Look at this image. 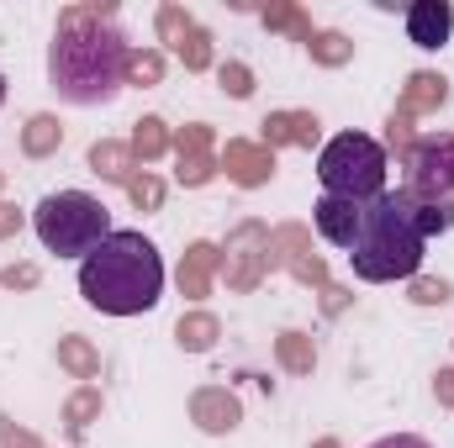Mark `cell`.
I'll return each mask as SVG.
<instances>
[{
	"instance_id": "cell-1",
	"label": "cell",
	"mask_w": 454,
	"mask_h": 448,
	"mask_svg": "<svg viewBox=\"0 0 454 448\" xmlns=\"http://www.w3.org/2000/svg\"><path fill=\"white\" fill-rule=\"evenodd\" d=\"M80 296L106 317L153 312L164 296V259L143 232H112L80 264Z\"/></svg>"
},
{
	"instance_id": "cell-2",
	"label": "cell",
	"mask_w": 454,
	"mask_h": 448,
	"mask_svg": "<svg viewBox=\"0 0 454 448\" xmlns=\"http://www.w3.org/2000/svg\"><path fill=\"white\" fill-rule=\"evenodd\" d=\"M48 74H53V90L74 106H101L112 101L121 74H127V42L116 27H101L90 16H74L53 53H48Z\"/></svg>"
},
{
	"instance_id": "cell-3",
	"label": "cell",
	"mask_w": 454,
	"mask_h": 448,
	"mask_svg": "<svg viewBox=\"0 0 454 448\" xmlns=\"http://www.w3.org/2000/svg\"><path fill=\"white\" fill-rule=\"evenodd\" d=\"M423 206L407 196V190H386L380 201L364 206V222H359V237L348 248V264L359 280L370 285H386V280H407L418 274L423 264Z\"/></svg>"
},
{
	"instance_id": "cell-4",
	"label": "cell",
	"mask_w": 454,
	"mask_h": 448,
	"mask_svg": "<svg viewBox=\"0 0 454 448\" xmlns=\"http://www.w3.org/2000/svg\"><path fill=\"white\" fill-rule=\"evenodd\" d=\"M32 227H37V237H43L48 253H59V259L80 253L85 259V253H96L112 237V212L96 196H85V190H59V196L37 201Z\"/></svg>"
},
{
	"instance_id": "cell-5",
	"label": "cell",
	"mask_w": 454,
	"mask_h": 448,
	"mask_svg": "<svg viewBox=\"0 0 454 448\" xmlns=\"http://www.w3.org/2000/svg\"><path fill=\"white\" fill-rule=\"evenodd\" d=\"M317 180L328 196L339 201H380L386 196V148L364 132H339L323 153H317Z\"/></svg>"
},
{
	"instance_id": "cell-6",
	"label": "cell",
	"mask_w": 454,
	"mask_h": 448,
	"mask_svg": "<svg viewBox=\"0 0 454 448\" xmlns=\"http://www.w3.org/2000/svg\"><path fill=\"white\" fill-rule=\"evenodd\" d=\"M312 222H317V232L333 243V248H354V237H359V222H364V206L359 201H339V196H323L317 206H312Z\"/></svg>"
},
{
	"instance_id": "cell-7",
	"label": "cell",
	"mask_w": 454,
	"mask_h": 448,
	"mask_svg": "<svg viewBox=\"0 0 454 448\" xmlns=\"http://www.w3.org/2000/svg\"><path fill=\"white\" fill-rule=\"evenodd\" d=\"M450 27H454V11L444 0H418V5L407 11V37H412L418 48H444V42H450Z\"/></svg>"
},
{
	"instance_id": "cell-8",
	"label": "cell",
	"mask_w": 454,
	"mask_h": 448,
	"mask_svg": "<svg viewBox=\"0 0 454 448\" xmlns=\"http://www.w3.org/2000/svg\"><path fill=\"white\" fill-rule=\"evenodd\" d=\"M180 337H185L191 348H207V343H212V322H191V328L180 322Z\"/></svg>"
},
{
	"instance_id": "cell-9",
	"label": "cell",
	"mask_w": 454,
	"mask_h": 448,
	"mask_svg": "<svg viewBox=\"0 0 454 448\" xmlns=\"http://www.w3.org/2000/svg\"><path fill=\"white\" fill-rule=\"evenodd\" d=\"M37 132H32V148H48V137H53V121H32Z\"/></svg>"
},
{
	"instance_id": "cell-10",
	"label": "cell",
	"mask_w": 454,
	"mask_h": 448,
	"mask_svg": "<svg viewBox=\"0 0 454 448\" xmlns=\"http://www.w3.org/2000/svg\"><path fill=\"white\" fill-rule=\"evenodd\" d=\"M444 296H450V290H444V285H428V280H423V285H418V301H444Z\"/></svg>"
},
{
	"instance_id": "cell-11",
	"label": "cell",
	"mask_w": 454,
	"mask_h": 448,
	"mask_svg": "<svg viewBox=\"0 0 454 448\" xmlns=\"http://www.w3.org/2000/svg\"><path fill=\"white\" fill-rule=\"evenodd\" d=\"M375 448H428V444H418V438H380Z\"/></svg>"
},
{
	"instance_id": "cell-12",
	"label": "cell",
	"mask_w": 454,
	"mask_h": 448,
	"mask_svg": "<svg viewBox=\"0 0 454 448\" xmlns=\"http://www.w3.org/2000/svg\"><path fill=\"white\" fill-rule=\"evenodd\" d=\"M0 101H5V80H0Z\"/></svg>"
}]
</instances>
